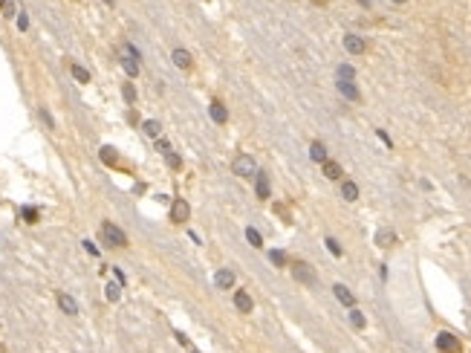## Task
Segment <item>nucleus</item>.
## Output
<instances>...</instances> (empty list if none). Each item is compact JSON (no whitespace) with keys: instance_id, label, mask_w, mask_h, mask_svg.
I'll return each mask as SVG.
<instances>
[{"instance_id":"1","label":"nucleus","mask_w":471,"mask_h":353,"mask_svg":"<svg viewBox=\"0 0 471 353\" xmlns=\"http://www.w3.org/2000/svg\"><path fill=\"white\" fill-rule=\"evenodd\" d=\"M101 240H104V246H110V249H124V246H127V235L118 229L116 223H110V220L101 223Z\"/></svg>"},{"instance_id":"2","label":"nucleus","mask_w":471,"mask_h":353,"mask_svg":"<svg viewBox=\"0 0 471 353\" xmlns=\"http://www.w3.org/2000/svg\"><path fill=\"white\" fill-rule=\"evenodd\" d=\"M232 171H235V177H243V180H254V174H257L254 156H252V153H237L235 162H232Z\"/></svg>"},{"instance_id":"3","label":"nucleus","mask_w":471,"mask_h":353,"mask_svg":"<svg viewBox=\"0 0 471 353\" xmlns=\"http://www.w3.org/2000/svg\"><path fill=\"white\" fill-rule=\"evenodd\" d=\"M292 278L295 281H301V284L312 286L318 278H315V269L309 267V264H303V261H292Z\"/></svg>"},{"instance_id":"4","label":"nucleus","mask_w":471,"mask_h":353,"mask_svg":"<svg viewBox=\"0 0 471 353\" xmlns=\"http://www.w3.org/2000/svg\"><path fill=\"white\" fill-rule=\"evenodd\" d=\"M254 194H257V200H269L272 183H269V174H266V171H257V174H254Z\"/></svg>"},{"instance_id":"5","label":"nucleus","mask_w":471,"mask_h":353,"mask_svg":"<svg viewBox=\"0 0 471 353\" xmlns=\"http://www.w3.org/2000/svg\"><path fill=\"white\" fill-rule=\"evenodd\" d=\"M156 148H159V153L165 156V162H168L171 168H179V165H182V159H179V153H177V151H174V148H171V142H168V139H162V136H159V142H156Z\"/></svg>"},{"instance_id":"6","label":"nucleus","mask_w":471,"mask_h":353,"mask_svg":"<svg viewBox=\"0 0 471 353\" xmlns=\"http://www.w3.org/2000/svg\"><path fill=\"white\" fill-rule=\"evenodd\" d=\"M188 217H191V206H188L182 197H177L174 206H171V220H174V223H188Z\"/></svg>"},{"instance_id":"7","label":"nucleus","mask_w":471,"mask_h":353,"mask_svg":"<svg viewBox=\"0 0 471 353\" xmlns=\"http://www.w3.org/2000/svg\"><path fill=\"white\" fill-rule=\"evenodd\" d=\"M344 50L350 52V55H361V52L367 50V41L361 38V35H344Z\"/></svg>"},{"instance_id":"8","label":"nucleus","mask_w":471,"mask_h":353,"mask_svg":"<svg viewBox=\"0 0 471 353\" xmlns=\"http://www.w3.org/2000/svg\"><path fill=\"white\" fill-rule=\"evenodd\" d=\"M437 351L439 353H457L460 351V342L454 333H439L437 336Z\"/></svg>"},{"instance_id":"9","label":"nucleus","mask_w":471,"mask_h":353,"mask_svg":"<svg viewBox=\"0 0 471 353\" xmlns=\"http://www.w3.org/2000/svg\"><path fill=\"white\" fill-rule=\"evenodd\" d=\"M235 307L240 310V313H243V316H246V313H252V310H254L252 295H249L246 289H237V292H235Z\"/></svg>"},{"instance_id":"10","label":"nucleus","mask_w":471,"mask_h":353,"mask_svg":"<svg viewBox=\"0 0 471 353\" xmlns=\"http://www.w3.org/2000/svg\"><path fill=\"white\" fill-rule=\"evenodd\" d=\"M171 58H174V64H177L179 70H191V67H194V58H191V52L182 50V47H177Z\"/></svg>"},{"instance_id":"11","label":"nucleus","mask_w":471,"mask_h":353,"mask_svg":"<svg viewBox=\"0 0 471 353\" xmlns=\"http://www.w3.org/2000/svg\"><path fill=\"white\" fill-rule=\"evenodd\" d=\"M321 168H324V177H327V180H333V183H338V180L344 177V171H341V165H338L336 159H327V162H321Z\"/></svg>"},{"instance_id":"12","label":"nucleus","mask_w":471,"mask_h":353,"mask_svg":"<svg viewBox=\"0 0 471 353\" xmlns=\"http://www.w3.org/2000/svg\"><path fill=\"white\" fill-rule=\"evenodd\" d=\"M58 307H61L67 316H78V304H75V298H72L69 292H58Z\"/></svg>"},{"instance_id":"13","label":"nucleus","mask_w":471,"mask_h":353,"mask_svg":"<svg viewBox=\"0 0 471 353\" xmlns=\"http://www.w3.org/2000/svg\"><path fill=\"white\" fill-rule=\"evenodd\" d=\"M333 292H336V298L344 304V307H355V295L344 284H336V286H333Z\"/></svg>"},{"instance_id":"14","label":"nucleus","mask_w":471,"mask_h":353,"mask_svg":"<svg viewBox=\"0 0 471 353\" xmlns=\"http://www.w3.org/2000/svg\"><path fill=\"white\" fill-rule=\"evenodd\" d=\"M208 110H211V119H214L217 125H226V119H229V110L223 107V101H220V99L211 101V107H208Z\"/></svg>"},{"instance_id":"15","label":"nucleus","mask_w":471,"mask_h":353,"mask_svg":"<svg viewBox=\"0 0 471 353\" xmlns=\"http://www.w3.org/2000/svg\"><path fill=\"white\" fill-rule=\"evenodd\" d=\"M341 197L347 203H355L358 200V185H355L353 180H344V183H341Z\"/></svg>"},{"instance_id":"16","label":"nucleus","mask_w":471,"mask_h":353,"mask_svg":"<svg viewBox=\"0 0 471 353\" xmlns=\"http://www.w3.org/2000/svg\"><path fill=\"white\" fill-rule=\"evenodd\" d=\"M309 159H312V162H327V159H330V156H327V148H324V145H321V142H312V145H309Z\"/></svg>"},{"instance_id":"17","label":"nucleus","mask_w":471,"mask_h":353,"mask_svg":"<svg viewBox=\"0 0 471 353\" xmlns=\"http://www.w3.org/2000/svg\"><path fill=\"white\" fill-rule=\"evenodd\" d=\"M214 284L223 286V289H229V286L235 284V272H232V269H220L217 275H214Z\"/></svg>"},{"instance_id":"18","label":"nucleus","mask_w":471,"mask_h":353,"mask_svg":"<svg viewBox=\"0 0 471 353\" xmlns=\"http://www.w3.org/2000/svg\"><path fill=\"white\" fill-rule=\"evenodd\" d=\"M142 131H145V136H151V139H159V136H162V125H159L156 119H148V122H142Z\"/></svg>"},{"instance_id":"19","label":"nucleus","mask_w":471,"mask_h":353,"mask_svg":"<svg viewBox=\"0 0 471 353\" xmlns=\"http://www.w3.org/2000/svg\"><path fill=\"white\" fill-rule=\"evenodd\" d=\"M338 93L341 96H347L350 101H358L361 96H358V90H355V84L353 81H338Z\"/></svg>"},{"instance_id":"20","label":"nucleus","mask_w":471,"mask_h":353,"mask_svg":"<svg viewBox=\"0 0 471 353\" xmlns=\"http://www.w3.org/2000/svg\"><path fill=\"white\" fill-rule=\"evenodd\" d=\"M121 67H124V72H127L130 78L139 75V61H133V58H130V55H124V52H121Z\"/></svg>"},{"instance_id":"21","label":"nucleus","mask_w":471,"mask_h":353,"mask_svg":"<svg viewBox=\"0 0 471 353\" xmlns=\"http://www.w3.org/2000/svg\"><path fill=\"white\" fill-rule=\"evenodd\" d=\"M104 295H107V301H118V298H121V284H118V281H110V284L104 286Z\"/></svg>"},{"instance_id":"22","label":"nucleus","mask_w":471,"mask_h":353,"mask_svg":"<svg viewBox=\"0 0 471 353\" xmlns=\"http://www.w3.org/2000/svg\"><path fill=\"white\" fill-rule=\"evenodd\" d=\"M350 324H353L355 330H364V324H367L364 313H361V310H355V307H350Z\"/></svg>"},{"instance_id":"23","label":"nucleus","mask_w":471,"mask_h":353,"mask_svg":"<svg viewBox=\"0 0 471 353\" xmlns=\"http://www.w3.org/2000/svg\"><path fill=\"white\" fill-rule=\"evenodd\" d=\"M376 243H379V246H390V243H396V235H393L390 229H382V232L376 235Z\"/></svg>"},{"instance_id":"24","label":"nucleus","mask_w":471,"mask_h":353,"mask_svg":"<svg viewBox=\"0 0 471 353\" xmlns=\"http://www.w3.org/2000/svg\"><path fill=\"white\" fill-rule=\"evenodd\" d=\"M69 70H72V78H75V81H81V84H87V81H90V72H87L81 64H72Z\"/></svg>"},{"instance_id":"25","label":"nucleus","mask_w":471,"mask_h":353,"mask_svg":"<svg viewBox=\"0 0 471 353\" xmlns=\"http://www.w3.org/2000/svg\"><path fill=\"white\" fill-rule=\"evenodd\" d=\"M246 237H249V243H252L254 249H260V246H263V237H260V232H257V229H252V226L246 229Z\"/></svg>"},{"instance_id":"26","label":"nucleus","mask_w":471,"mask_h":353,"mask_svg":"<svg viewBox=\"0 0 471 353\" xmlns=\"http://www.w3.org/2000/svg\"><path fill=\"white\" fill-rule=\"evenodd\" d=\"M353 75H355L353 67H347V64H341V67H338V81H353Z\"/></svg>"},{"instance_id":"27","label":"nucleus","mask_w":471,"mask_h":353,"mask_svg":"<svg viewBox=\"0 0 471 353\" xmlns=\"http://www.w3.org/2000/svg\"><path fill=\"white\" fill-rule=\"evenodd\" d=\"M101 159H104L107 165H116V162H118V156H116L113 148H101Z\"/></svg>"},{"instance_id":"28","label":"nucleus","mask_w":471,"mask_h":353,"mask_svg":"<svg viewBox=\"0 0 471 353\" xmlns=\"http://www.w3.org/2000/svg\"><path fill=\"white\" fill-rule=\"evenodd\" d=\"M121 96H124V101H127V104H133V101H136V90H133V84H124V87H121Z\"/></svg>"},{"instance_id":"29","label":"nucleus","mask_w":471,"mask_h":353,"mask_svg":"<svg viewBox=\"0 0 471 353\" xmlns=\"http://www.w3.org/2000/svg\"><path fill=\"white\" fill-rule=\"evenodd\" d=\"M327 249L336 255V258H341V246H338V240L336 237H327Z\"/></svg>"},{"instance_id":"30","label":"nucleus","mask_w":471,"mask_h":353,"mask_svg":"<svg viewBox=\"0 0 471 353\" xmlns=\"http://www.w3.org/2000/svg\"><path fill=\"white\" fill-rule=\"evenodd\" d=\"M23 220H26V223H38V209H29V206H26V209H23Z\"/></svg>"},{"instance_id":"31","label":"nucleus","mask_w":471,"mask_h":353,"mask_svg":"<svg viewBox=\"0 0 471 353\" xmlns=\"http://www.w3.org/2000/svg\"><path fill=\"white\" fill-rule=\"evenodd\" d=\"M269 258H272L275 267H286V255L284 252H269Z\"/></svg>"},{"instance_id":"32","label":"nucleus","mask_w":471,"mask_h":353,"mask_svg":"<svg viewBox=\"0 0 471 353\" xmlns=\"http://www.w3.org/2000/svg\"><path fill=\"white\" fill-rule=\"evenodd\" d=\"M41 119L47 122V128H55V122H52V116H50V113H47V110H44V107H41Z\"/></svg>"},{"instance_id":"33","label":"nucleus","mask_w":471,"mask_h":353,"mask_svg":"<svg viewBox=\"0 0 471 353\" xmlns=\"http://www.w3.org/2000/svg\"><path fill=\"white\" fill-rule=\"evenodd\" d=\"M113 272H116V281H118V284H121V286L127 284V278H124V272H121V269H118V267H113Z\"/></svg>"},{"instance_id":"34","label":"nucleus","mask_w":471,"mask_h":353,"mask_svg":"<svg viewBox=\"0 0 471 353\" xmlns=\"http://www.w3.org/2000/svg\"><path fill=\"white\" fill-rule=\"evenodd\" d=\"M17 26H20V29H26V26H29V17H26V12H20V17H17Z\"/></svg>"},{"instance_id":"35","label":"nucleus","mask_w":471,"mask_h":353,"mask_svg":"<svg viewBox=\"0 0 471 353\" xmlns=\"http://www.w3.org/2000/svg\"><path fill=\"white\" fill-rule=\"evenodd\" d=\"M177 342H179L182 348H191V342H188V339H185V333H177Z\"/></svg>"},{"instance_id":"36","label":"nucleus","mask_w":471,"mask_h":353,"mask_svg":"<svg viewBox=\"0 0 471 353\" xmlns=\"http://www.w3.org/2000/svg\"><path fill=\"white\" fill-rule=\"evenodd\" d=\"M3 15L12 17V15H15V6H12V3H6V6H3Z\"/></svg>"},{"instance_id":"37","label":"nucleus","mask_w":471,"mask_h":353,"mask_svg":"<svg viewBox=\"0 0 471 353\" xmlns=\"http://www.w3.org/2000/svg\"><path fill=\"white\" fill-rule=\"evenodd\" d=\"M84 246H87V252H90V255H99V249H96V246H93L90 240H84Z\"/></svg>"},{"instance_id":"38","label":"nucleus","mask_w":471,"mask_h":353,"mask_svg":"<svg viewBox=\"0 0 471 353\" xmlns=\"http://www.w3.org/2000/svg\"><path fill=\"white\" fill-rule=\"evenodd\" d=\"M358 3H361L364 9H370V3H373V0H358Z\"/></svg>"},{"instance_id":"39","label":"nucleus","mask_w":471,"mask_h":353,"mask_svg":"<svg viewBox=\"0 0 471 353\" xmlns=\"http://www.w3.org/2000/svg\"><path fill=\"white\" fill-rule=\"evenodd\" d=\"M393 3H396V6H402V3H408V0H393Z\"/></svg>"},{"instance_id":"40","label":"nucleus","mask_w":471,"mask_h":353,"mask_svg":"<svg viewBox=\"0 0 471 353\" xmlns=\"http://www.w3.org/2000/svg\"><path fill=\"white\" fill-rule=\"evenodd\" d=\"M104 3H107V6H113V0H104Z\"/></svg>"},{"instance_id":"41","label":"nucleus","mask_w":471,"mask_h":353,"mask_svg":"<svg viewBox=\"0 0 471 353\" xmlns=\"http://www.w3.org/2000/svg\"><path fill=\"white\" fill-rule=\"evenodd\" d=\"M3 6H6V0H0V9H3Z\"/></svg>"},{"instance_id":"42","label":"nucleus","mask_w":471,"mask_h":353,"mask_svg":"<svg viewBox=\"0 0 471 353\" xmlns=\"http://www.w3.org/2000/svg\"><path fill=\"white\" fill-rule=\"evenodd\" d=\"M0 353H6V348H3V345H0Z\"/></svg>"},{"instance_id":"43","label":"nucleus","mask_w":471,"mask_h":353,"mask_svg":"<svg viewBox=\"0 0 471 353\" xmlns=\"http://www.w3.org/2000/svg\"><path fill=\"white\" fill-rule=\"evenodd\" d=\"M191 353H200V351H194V348H191Z\"/></svg>"}]
</instances>
